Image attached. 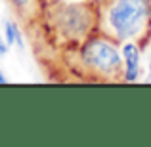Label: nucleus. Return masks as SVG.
<instances>
[{"label":"nucleus","instance_id":"1","mask_svg":"<svg viewBox=\"0 0 151 147\" xmlns=\"http://www.w3.org/2000/svg\"><path fill=\"white\" fill-rule=\"evenodd\" d=\"M145 15H147L145 0H117L109 14V19L119 37L126 38L140 29Z\"/></svg>","mask_w":151,"mask_h":147},{"label":"nucleus","instance_id":"2","mask_svg":"<svg viewBox=\"0 0 151 147\" xmlns=\"http://www.w3.org/2000/svg\"><path fill=\"white\" fill-rule=\"evenodd\" d=\"M84 57L88 63H92L94 67L103 69V71H111L119 65V52L113 46L100 42V40H94L86 46Z\"/></svg>","mask_w":151,"mask_h":147},{"label":"nucleus","instance_id":"3","mask_svg":"<svg viewBox=\"0 0 151 147\" xmlns=\"http://www.w3.org/2000/svg\"><path fill=\"white\" fill-rule=\"evenodd\" d=\"M122 54H124V59H126V78L128 80H134V78L138 77V59H140V55H138V48L134 44H126L124 50H122Z\"/></svg>","mask_w":151,"mask_h":147},{"label":"nucleus","instance_id":"4","mask_svg":"<svg viewBox=\"0 0 151 147\" xmlns=\"http://www.w3.org/2000/svg\"><path fill=\"white\" fill-rule=\"evenodd\" d=\"M17 42L21 46V38H19V31L14 23H6V44H14Z\"/></svg>","mask_w":151,"mask_h":147},{"label":"nucleus","instance_id":"5","mask_svg":"<svg viewBox=\"0 0 151 147\" xmlns=\"http://www.w3.org/2000/svg\"><path fill=\"white\" fill-rule=\"evenodd\" d=\"M6 52H8V44H4L2 38H0V55H4Z\"/></svg>","mask_w":151,"mask_h":147},{"label":"nucleus","instance_id":"6","mask_svg":"<svg viewBox=\"0 0 151 147\" xmlns=\"http://www.w3.org/2000/svg\"><path fill=\"white\" fill-rule=\"evenodd\" d=\"M4 82H6V77H4V75L0 73V84H4Z\"/></svg>","mask_w":151,"mask_h":147},{"label":"nucleus","instance_id":"7","mask_svg":"<svg viewBox=\"0 0 151 147\" xmlns=\"http://www.w3.org/2000/svg\"><path fill=\"white\" fill-rule=\"evenodd\" d=\"M17 4H25V2H29V0H15Z\"/></svg>","mask_w":151,"mask_h":147},{"label":"nucleus","instance_id":"8","mask_svg":"<svg viewBox=\"0 0 151 147\" xmlns=\"http://www.w3.org/2000/svg\"><path fill=\"white\" fill-rule=\"evenodd\" d=\"M147 80H151V73H149V77H147Z\"/></svg>","mask_w":151,"mask_h":147}]
</instances>
